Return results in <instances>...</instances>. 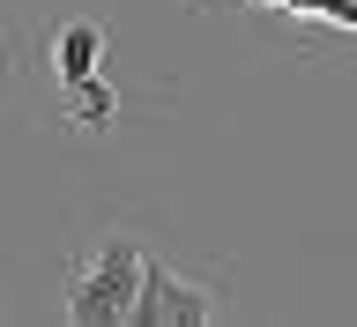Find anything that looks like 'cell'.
<instances>
[{
	"label": "cell",
	"mask_w": 357,
	"mask_h": 327,
	"mask_svg": "<svg viewBox=\"0 0 357 327\" xmlns=\"http://www.w3.org/2000/svg\"><path fill=\"white\" fill-rule=\"evenodd\" d=\"M134 290H142V245L134 238H97L89 261L75 268L67 283V320L75 327H112L134 312Z\"/></svg>",
	"instance_id": "obj_1"
},
{
	"label": "cell",
	"mask_w": 357,
	"mask_h": 327,
	"mask_svg": "<svg viewBox=\"0 0 357 327\" xmlns=\"http://www.w3.org/2000/svg\"><path fill=\"white\" fill-rule=\"evenodd\" d=\"M127 320L134 327H201V320H216V298L142 253V290H134V312H127Z\"/></svg>",
	"instance_id": "obj_2"
},
{
	"label": "cell",
	"mask_w": 357,
	"mask_h": 327,
	"mask_svg": "<svg viewBox=\"0 0 357 327\" xmlns=\"http://www.w3.org/2000/svg\"><path fill=\"white\" fill-rule=\"evenodd\" d=\"M97 52H105V30L97 22H60V38H52V75H60V89H75V82H89L97 75Z\"/></svg>",
	"instance_id": "obj_3"
},
{
	"label": "cell",
	"mask_w": 357,
	"mask_h": 327,
	"mask_svg": "<svg viewBox=\"0 0 357 327\" xmlns=\"http://www.w3.org/2000/svg\"><path fill=\"white\" fill-rule=\"evenodd\" d=\"M67 97H75V119H82V127H105V119H112V89L97 82V75H89V82H75Z\"/></svg>",
	"instance_id": "obj_4"
}]
</instances>
